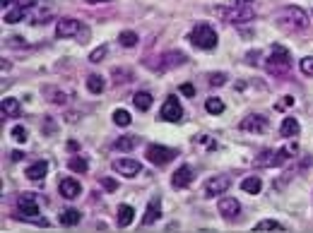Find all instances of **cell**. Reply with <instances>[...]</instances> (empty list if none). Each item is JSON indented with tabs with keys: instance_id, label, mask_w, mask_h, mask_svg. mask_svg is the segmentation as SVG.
<instances>
[{
	"instance_id": "obj_1",
	"label": "cell",
	"mask_w": 313,
	"mask_h": 233,
	"mask_svg": "<svg viewBox=\"0 0 313 233\" xmlns=\"http://www.w3.org/2000/svg\"><path fill=\"white\" fill-rule=\"evenodd\" d=\"M265 67H268V72H270V75H275V77L287 75L289 67H292L289 50L282 48V46H272V53H270V58H268V63H265Z\"/></svg>"
},
{
	"instance_id": "obj_2",
	"label": "cell",
	"mask_w": 313,
	"mask_h": 233,
	"mask_svg": "<svg viewBox=\"0 0 313 233\" xmlns=\"http://www.w3.org/2000/svg\"><path fill=\"white\" fill-rule=\"evenodd\" d=\"M279 22L287 27V29H306L308 27V15L299 5H287V8L279 12Z\"/></svg>"
},
{
	"instance_id": "obj_3",
	"label": "cell",
	"mask_w": 313,
	"mask_h": 233,
	"mask_svg": "<svg viewBox=\"0 0 313 233\" xmlns=\"http://www.w3.org/2000/svg\"><path fill=\"white\" fill-rule=\"evenodd\" d=\"M188 39H190L198 48H205V50H212L214 46H217V41H220V39H217V32L207 24H198L193 32H190Z\"/></svg>"
},
{
	"instance_id": "obj_4",
	"label": "cell",
	"mask_w": 313,
	"mask_h": 233,
	"mask_svg": "<svg viewBox=\"0 0 313 233\" xmlns=\"http://www.w3.org/2000/svg\"><path fill=\"white\" fill-rule=\"evenodd\" d=\"M217 15L227 17V22H231V24H244V22H251V19H255V10L251 8V5H236L234 10L217 8Z\"/></svg>"
},
{
	"instance_id": "obj_5",
	"label": "cell",
	"mask_w": 313,
	"mask_h": 233,
	"mask_svg": "<svg viewBox=\"0 0 313 233\" xmlns=\"http://www.w3.org/2000/svg\"><path fill=\"white\" fill-rule=\"evenodd\" d=\"M176 154H178L176 149L164 147V144H150V147H147V159H150L152 164H157V166H164V164L174 161V159H176Z\"/></svg>"
},
{
	"instance_id": "obj_6",
	"label": "cell",
	"mask_w": 313,
	"mask_h": 233,
	"mask_svg": "<svg viewBox=\"0 0 313 233\" xmlns=\"http://www.w3.org/2000/svg\"><path fill=\"white\" fill-rule=\"evenodd\" d=\"M287 159V154L279 149V151H275V149H262L258 157H255V166L258 168H275V166H282V161Z\"/></svg>"
},
{
	"instance_id": "obj_7",
	"label": "cell",
	"mask_w": 313,
	"mask_h": 233,
	"mask_svg": "<svg viewBox=\"0 0 313 233\" xmlns=\"http://www.w3.org/2000/svg\"><path fill=\"white\" fill-rule=\"evenodd\" d=\"M80 34H82L80 19H75V17H63V19H58V24H56V36L58 39H70V36H80Z\"/></svg>"
},
{
	"instance_id": "obj_8",
	"label": "cell",
	"mask_w": 313,
	"mask_h": 233,
	"mask_svg": "<svg viewBox=\"0 0 313 233\" xmlns=\"http://www.w3.org/2000/svg\"><path fill=\"white\" fill-rule=\"evenodd\" d=\"M241 133H251V135H262L268 130V118L260 116V113H251L241 120Z\"/></svg>"
},
{
	"instance_id": "obj_9",
	"label": "cell",
	"mask_w": 313,
	"mask_h": 233,
	"mask_svg": "<svg viewBox=\"0 0 313 233\" xmlns=\"http://www.w3.org/2000/svg\"><path fill=\"white\" fill-rule=\"evenodd\" d=\"M159 118L166 120V123H178V120L183 118V109H181V103H178L176 96H169V99L164 101V106H161V111H159Z\"/></svg>"
},
{
	"instance_id": "obj_10",
	"label": "cell",
	"mask_w": 313,
	"mask_h": 233,
	"mask_svg": "<svg viewBox=\"0 0 313 233\" xmlns=\"http://www.w3.org/2000/svg\"><path fill=\"white\" fill-rule=\"evenodd\" d=\"M111 168L116 173L126 175V178H135L137 173H142V166H140V161H135V159H116L111 164Z\"/></svg>"
},
{
	"instance_id": "obj_11",
	"label": "cell",
	"mask_w": 313,
	"mask_h": 233,
	"mask_svg": "<svg viewBox=\"0 0 313 233\" xmlns=\"http://www.w3.org/2000/svg\"><path fill=\"white\" fill-rule=\"evenodd\" d=\"M17 209L25 214L27 219L32 217H39V200H36V195H32V192H25V195H19L17 197Z\"/></svg>"
},
{
	"instance_id": "obj_12",
	"label": "cell",
	"mask_w": 313,
	"mask_h": 233,
	"mask_svg": "<svg viewBox=\"0 0 313 233\" xmlns=\"http://www.w3.org/2000/svg\"><path fill=\"white\" fill-rule=\"evenodd\" d=\"M229 185H231L229 175H214V178H210L205 183V197H217V195L229 190Z\"/></svg>"
},
{
	"instance_id": "obj_13",
	"label": "cell",
	"mask_w": 313,
	"mask_h": 233,
	"mask_svg": "<svg viewBox=\"0 0 313 233\" xmlns=\"http://www.w3.org/2000/svg\"><path fill=\"white\" fill-rule=\"evenodd\" d=\"M217 212H220L227 221H231V219H236L238 214H241V204H238L236 197H222L220 204H217Z\"/></svg>"
},
{
	"instance_id": "obj_14",
	"label": "cell",
	"mask_w": 313,
	"mask_h": 233,
	"mask_svg": "<svg viewBox=\"0 0 313 233\" xmlns=\"http://www.w3.org/2000/svg\"><path fill=\"white\" fill-rule=\"evenodd\" d=\"M193 168L190 166H181L178 171H174V175H171V185L174 188H188V185L193 183Z\"/></svg>"
},
{
	"instance_id": "obj_15",
	"label": "cell",
	"mask_w": 313,
	"mask_h": 233,
	"mask_svg": "<svg viewBox=\"0 0 313 233\" xmlns=\"http://www.w3.org/2000/svg\"><path fill=\"white\" fill-rule=\"evenodd\" d=\"M159 214H161V197H159V195H154L152 200H150V204H147V209H145L142 224H145V226L154 224V221L159 219Z\"/></svg>"
},
{
	"instance_id": "obj_16",
	"label": "cell",
	"mask_w": 313,
	"mask_h": 233,
	"mask_svg": "<svg viewBox=\"0 0 313 233\" xmlns=\"http://www.w3.org/2000/svg\"><path fill=\"white\" fill-rule=\"evenodd\" d=\"M58 190H60V195H63L65 200H75L77 195L82 192V188H80V183L73 180V178H63V180L58 183Z\"/></svg>"
},
{
	"instance_id": "obj_17",
	"label": "cell",
	"mask_w": 313,
	"mask_h": 233,
	"mask_svg": "<svg viewBox=\"0 0 313 233\" xmlns=\"http://www.w3.org/2000/svg\"><path fill=\"white\" fill-rule=\"evenodd\" d=\"M186 63V56L181 53V50H169V53H164L161 56V70H169V67H176V65H183Z\"/></svg>"
},
{
	"instance_id": "obj_18",
	"label": "cell",
	"mask_w": 313,
	"mask_h": 233,
	"mask_svg": "<svg viewBox=\"0 0 313 233\" xmlns=\"http://www.w3.org/2000/svg\"><path fill=\"white\" fill-rule=\"evenodd\" d=\"M25 173L29 180H43L46 173H49V164H46V161H36V164H32V166L27 168Z\"/></svg>"
},
{
	"instance_id": "obj_19",
	"label": "cell",
	"mask_w": 313,
	"mask_h": 233,
	"mask_svg": "<svg viewBox=\"0 0 313 233\" xmlns=\"http://www.w3.org/2000/svg\"><path fill=\"white\" fill-rule=\"evenodd\" d=\"M140 144V137L137 135H123V137H118V140L113 142V147L121 151H133Z\"/></svg>"
},
{
	"instance_id": "obj_20",
	"label": "cell",
	"mask_w": 313,
	"mask_h": 233,
	"mask_svg": "<svg viewBox=\"0 0 313 233\" xmlns=\"http://www.w3.org/2000/svg\"><path fill=\"white\" fill-rule=\"evenodd\" d=\"M0 111H3V118H17L19 113H22L17 99H3V103H0Z\"/></svg>"
},
{
	"instance_id": "obj_21",
	"label": "cell",
	"mask_w": 313,
	"mask_h": 233,
	"mask_svg": "<svg viewBox=\"0 0 313 233\" xmlns=\"http://www.w3.org/2000/svg\"><path fill=\"white\" fill-rule=\"evenodd\" d=\"M279 133L284 135V137H294V135L301 133V125H299V120L292 116H287L284 120H282V127H279Z\"/></svg>"
},
{
	"instance_id": "obj_22",
	"label": "cell",
	"mask_w": 313,
	"mask_h": 233,
	"mask_svg": "<svg viewBox=\"0 0 313 233\" xmlns=\"http://www.w3.org/2000/svg\"><path fill=\"white\" fill-rule=\"evenodd\" d=\"M241 190L248 192V195H258V192L262 190V180L258 175H248V178L241 180Z\"/></svg>"
},
{
	"instance_id": "obj_23",
	"label": "cell",
	"mask_w": 313,
	"mask_h": 233,
	"mask_svg": "<svg viewBox=\"0 0 313 233\" xmlns=\"http://www.w3.org/2000/svg\"><path fill=\"white\" fill-rule=\"evenodd\" d=\"M80 219H82V212H80V209H63L58 221L63 226H75V224H80Z\"/></svg>"
},
{
	"instance_id": "obj_24",
	"label": "cell",
	"mask_w": 313,
	"mask_h": 233,
	"mask_svg": "<svg viewBox=\"0 0 313 233\" xmlns=\"http://www.w3.org/2000/svg\"><path fill=\"white\" fill-rule=\"evenodd\" d=\"M152 94L150 92H137L135 96H133V103H135L137 111H150L152 109Z\"/></svg>"
},
{
	"instance_id": "obj_25",
	"label": "cell",
	"mask_w": 313,
	"mask_h": 233,
	"mask_svg": "<svg viewBox=\"0 0 313 233\" xmlns=\"http://www.w3.org/2000/svg\"><path fill=\"white\" fill-rule=\"evenodd\" d=\"M135 219V209L130 204H121L118 207V226H130Z\"/></svg>"
},
{
	"instance_id": "obj_26",
	"label": "cell",
	"mask_w": 313,
	"mask_h": 233,
	"mask_svg": "<svg viewBox=\"0 0 313 233\" xmlns=\"http://www.w3.org/2000/svg\"><path fill=\"white\" fill-rule=\"evenodd\" d=\"M255 231L258 233H268V231H284V226L275 221V219H265V221H258L255 224Z\"/></svg>"
},
{
	"instance_id": "obj_27",
	"label": "cell",
	"mask_w": 313,
	"mask_h": 233,
	"mask_svg": "<svg viewBox=\"0 0 313 233\" xmlns=\"http://www.w3.org/2000/svg\"><path fill=\"white\" fill-rule=\"evenodd\" d=\"M104 87H106V82L102 80V75H89L87 77V89L92 94H102Z\"/></svg>"
},
{
	"instance_id": "obj_28",
	"label": "cell",
	"mask_w": 313,
	"mask_h": 233,
	"mask_svg": "<svg viewBox=\"0 0 313 233\" xmlns=\"http://www.w3.org/2000/svg\"><path fill=\"white\" fill-rule=\"evenodd\" d=\"M205 109H207V113H212V116H220V113H224V101L217 99V96H210V99L205 101Z\"/></svg>"
},
{
	"instance_id": "obj_29",
	"label": "cell",
	"mask_w": 313,
	"mask_h": 233,
	"mask_svg": "<svg viewBox=\"0 0 313 233\" xmlns=\"http://www.w3.org/2000/svg\"><path fill=\"white\" fill-rule=\"evenodd\" d=\"M68 166H70V171H75V173H87V171H89V164H87V159H82V157H73L68 161Z\"/></svg>"
},
{
	"instance_id": "obj_30",
	"label": "cell",
	"mask_w": 313,
	"mask_h": 233,
	"mask_svg": "<svg viewBox=\"0 0 313 233\" xmlns=\"http://www.w3.org/2000/svg\"><path fill=\"white\" fill-rule=\"evenodd\" d=\"M113 123L118 125V127H128V125L133 123V118H130V113L123 109H116L113 111Z\"/></svg>"
},
{
	"instance_id": "obj_31",
	"label": "cell",
	"mask_w": 313,
	"mask_h": 233,
	"mask_svg": "<svg viewBox=\"0 0 313 233\" xmlns=\"http://www.w3.org/2000/svg\"><path fill=\"white\" fill-rule=\"evenodd\" d=\"M118 41H121V46L133 48V46H137V34L135 32H121L118 34Z\"/></svg>"
},
{
	"instance_id": "obj_32",
	"label": "cell",
	"mask_w": 313,
	"mask_h": 233,
	"mask_svg": "<svg viewBox=\"0 0 313 233\" xmlns=\"http://www.w3.org/2000/svg\"><path fill=\"white\" fill-rule=\"evenodd\" d=\"M19 19H25V10L22 8H15V10H10V12H5V22L8 24H17Z\"/></svg>"
},
{
	"instance_id": "obj_33",
	"label": "cell",
	"mask_w": 313,
	"mask_h": 233,
	"mask_svg": "<svg viewBox=\"0 0 313 233\" xmlns=\"http://www.w3.org/2000/svg\"><path fill=\"white\" fill-rule=\"evenodd\" d=\"M299 67H301V72H304V75L313 77V58H311V56H308V58H301Z\"/></svg>"
},
{
	"instance_id": "obj_34",
	"label": "cell",
	"mask_w": 313,
	"mask_h": 233,
	"mask_svg": "<svg viewBox=\"0 0 313 233\" xmlns=\"http://www.w3.org/2000/svg\"><path fill=\"white\" fill-rule=\"evenodd\" d=\"M27 137H29V135H27V130L22 127V125L12 127V140H15V142H27Z\"/></svg>"
},
{
	"instance_id": "obj_35",
	"label": "cell",
	"mask_w": 313,
	"mask_h": 233,
	"mask_svg": "<svg viewBox=\"0 0 313 233\" xmlns=\"http://www.w3.org/2000/svg\"><path fill=\"white\" fill-rule=\"evenodd\" d=\"M104 56H106V46H99L97 50H92V56H89V60H92V63H102Z\"/></svg>"
},
{
	"instance_id": "obj_36",
	"label": "cell",
	"mask_w": 313,
	"mask_h": 233,
	"mask_svg": "<svg viewBox=\"0 0 313 233\" xmlns=\"http://www.w3.org/2000/svg\"><path fill=\"white\" fill-rule=\"evenodd\" d=\"M102 188L104 190H109V192H113V190H118V183H116L113 178H102Z\"/></svg>"
},
{
	"instance_id": "obj_37",
	"label": "cell",
	"mask_w": 313,
	"mask_h": 233,
	"mask_svg": "<svg viewBox=\"0 0 313 233\" xmlns=\"http://www.w3.org/2000/svg\"><path fill=\"white\" fill-rule=\"evenodd\" d=\"M224 82H227V75H222V72H217V75L210 77V84H212V87H222Z\"/></svg>"
},
{
	"instance_id": "obj_38",
	"label": "cell",
	"mask_w": 313,
	"mask_h": 233,
	"mask_svg": "<svg viewBox=\"0 0 313 233\" xmlns=\"http://www.w3.org/2000/svg\"><path fill=\"white\" fill-rule=\"evenodd\" d=\"M113 75H116V82H126V80H130V72H128V70H118V67H116V70H113Z\"/></svg>"
},
{
	"instance_id": "obj_39",
	"label": "cell",
	"mask_w": 313,
	"mask_h": 233,
	"mask_svg": "<svg viewBox=\"0 0 313 233\" xmlns=\"http://www.w3.org/2000/svg\"><path fill=\"white\" fill-rule=\"evenodd\" d=\"M17 8H22V10H29V8H34V3L36 0H12Z\"/></svg>"
},
{
	"instance_id": "obj_40",
	"label": "cell",
	"mask_w": 313,
	"mask_h": 233,
	"mask_svg": "<svg viewBox=\"0 0 313 233\" xmlns=\"http://www.w3.org/2000/svg\"><path fill=\"white\" fill-rule=\"evenodd\" d=\"M282 151H284L287 157H294L296 151H299V144H296V142H289V144H287V147H284Z\"/></svg>"
},
{
	"instance_id": "obj_41",
	"label": "cell",
	"mask_w": 313,
	"mask_h": 233,
	"mask_svg": "<svg viewBox=\"0 0 313 233\" xmlns=\"http://www.w3.org/2000/svg\"><path fill=\"white\" fill-rule=\"evenodd\" d=\"M181 94L183 96H195V87L193 84H181Z\"/></svg>"
},
{
	"instance_id": "obj_42",
	"label": "cell",
	"mask_w": 313,
	"mask_h": 233,
	"mask_svg": "<svg viewBox=\"0 0 313 233\" xmlns=\"http://www.w3.org/2000/svg\"><path fill=\"white\" fill-rule=\"evenodd\" d=\"M258 58H260V53H258V50H251V53L246 56V63H248V65H255V63H258Z\"/></svg>"
},
{
	"instance_id": "obj_43",
	"label": "cell",
	"mask_w": 313,
	"mask_h": 233,
	"mask_svg": "<svg viewBox=\"0 0 313 233\" xmlns=\"http://www.w3.org/2000/svg\"><path fill=\"white\" fill-rule=\"evenodd\" d=\"M25 157V154H22V151H12V161H19V159Z\"/></svg>"
},
{
	"instance_id": "obj_44",
	"label": "cell",
	"mask_w": 313,
	"mask_h": 233,
	"mask_svg": "<svg viewBox=\"0 0 313 233\" xmlns=\"http://www.w3.org/2000/svg\"><path fill=\"white\" fill-rule=\"evenodd\" d=\"M251 0H234V5H248Z\"/></svg>"
},
{
	"instance_id": "obj_45",
	"label": "cell",
	"mask_w": 313,
	"mask_h": 233,
	"mask_svg": "<svg viewBox=\"0 0 313 233\" xmlns=\"http://www.w3.org/2000/svg\"><path fill=\"white\" fill-rule=\"evenodd\" d=\"M85 3H89V5H94V3H109V0H85Z\"/></svg>"
},
{
	"instance_id": "obj_46",
	"label": "cell",
	"mask_w": 313,
	"mask_h": 233,
	"mask_svg": "<svg viewBox=\"0 0 313 233\" xmlns=\"http://www.w3.org/2000/svg\"><path fill=\"white\" fill-rule=\"evenodd\" d=\"M0 3H3V8H5V5H10V3H12V0H0Z\"/></svg>"
}]
</instances>
